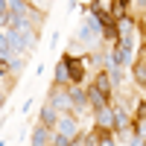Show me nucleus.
Wrapping results in <instances>:
<instances>
[{"mask_svg": "<svg viewBox=\"0 0 146 146\" xmlns=\"http://www.w3.org/2000/svg\"><path fill=\"white\" fill-rule=\"evenodd\" d=\"M94 85H96V88H100V91H102L105 96L111 94V79H108L105 73H100V76H96V82H94Z\"/></svg>", "mask_w": 146, "mask_h": 146, "instance_id": "nucleus-11", "label": "nucleus"}, {"mask_svg": "<svg viewBox=\"0 0 146 146\" xmlns=\"http://www.w3.org/2000/svg\"><path fill=\"white\" fill-rule=\"evenodd\" d=\"M96 126L100 129H108V126H114V111L111 108H96Z\"/></svg>", "mask_w": 146, "mask_h": 146, "instance_id": "nucleus-1", "label": "nucleus"}, {"mask_svg": "<svg viewBox=\"0 0 146 146\" xmlns=\"http://www.w3.org/2000/svg\"><path fill=\"white\" fill-rule=\"evenodd\" d=\"M131 27H135V23H131L129 18H120V21H117V32H120V38H123V41H131Z\"/></svg>", "mask_w": 146, "mask_h": 146, "instance_id": "nucleus-6", "label": "nucleus"}, {"mask_svg": "<svg viewBox=\"0 0 146 146\" xmlns=\"http://www.w3.org/2000/svg\"><path fill=\"white\" fill-rule=\"evenodd\" d=\"M44 143H47V126L41 123L38 129L32 131V146H44Z\"/></svg>", "mask_w": 146, "mask_h": 146, "instance_id": "nucleus-9", "label": "nucleus"}, {"mask_svg": "<svg viewBox=\"0 0 146 146\" xmlns=\"http://www.w3.org/2000/svg\"><path fill=\"white\" fill-rule=\"evenodd\" d=\"M56 146H73V143H70L67 135H58V137H56Z\"/></svg>", "mask_w": 146, "mask_h": 146, "instance_id": "nucleus-15", "label": "nucleus"}, {"mask_svg": "<svg viewBox=\"0 0 146 146\" xmlns=\"http://www.w3.org/2000/svg\"><path fill=\"white\" fill-rule=\"evenodd\" d=\"M129 58H131V41H120L117 53H114V62L123 64V62H129Z\"/></svg>", "mask_w": 146, "mask_h": 146, "instance_id": "nucleus-3", "label": "nucleus"}, {"mask_svg": "<svg viewBox=\"0 0 146 146\" xmlns=\"http://www.w3.org/2000/svg\"><path fill=\"white\" fill-rule=\"evenodd\" d=\"M70 79V70H67V56L58 62V67H56V85H62V82H67Z\"/></svg>", "mask_w": 146, "mask_h": 146, "instance_id": "nucleus-8", "label": "nucleus"}, {"mask_svg": "<svg viewBox=\"0 0 146 146\" xmlns=\"http://www.w3.org/2000/svg\"><path fill=\"white\" fill-rule=\"evenodd\" d=\"M88 102H91V100H88V94H85L82 88H73V91H70V105H73V108H85Z\"/></svg>", "mask_w": 146, "mask_h": 146, "instance_id": "nucleus-4", "label": "nucleus"}, {"mask_svg": "<svg viewBox=\"0 0 146 146\" xmlns=\"http://www.w3.org/2000/svg\"><path fill=\"white\" fill-rule=\"evenodd\" d=\"M135 73H137V82H140V85H146V64H137V67H135Z\"/></svg>", "mask_w": 146, "mask_h": 146, "instance_id": "nucleus-14", "label": "nucleus"}, {"mask_svg": "<svg viewBox=\"0 0 146 146\" xmlns=\"http://www.w3.org/2000/svg\"><path fill=\"white\" fill-rule=\"evenodd\" d=\"M67 70H70V79H73V82H82V76H85L82 62H76V58H70V56H67Z\"/></svg>", "mask_w": 146, "mask_h": 146, "instance_id": "nucleus-5", "label": "nucleus"}, {"mask_svg": "<svg viewBox=\"0 0 146 146\" xmlns=\"http://www.w3.org/2000/svg\"><path fill=\"white\" fill-rule=\"evenodd\" d=\"M41 123H44L47 129H53V126L58 123V117H56V108H53V105H44V111H41Z\"/></svg>", "mask_w": 146, "mask_h": 146, "instance_id": "nucleus-7", "label": "nucleus"}, {"mask_svg": "<svg viewBox=\"0 0 146 146\" xmlns=\"http://www.w3.org/2000/svg\"><path fill=\"white\" fill-rule=\"evenodd\" d=\"M58 129H62V135H76V123H73V120L70 117H62V120H58Z\"/></svg>", "mask_w": 146, "mask_h": 146, "instance_id": "nucleus-10", "label": "nucleus"}, {"mask_svg": "<svg viewBox=\"0 0 146 146\" xmlns=\"http://www.w3.org/2000/svg\"><path fill=\"white\" fill-rule=\"evenodd\" d=\"M131 146H143V137H135V140H131Z\"/></svg>", "mask_w": 146, "mask_h": 146, "instance_id": "nucleus-18", "label": "nucleus"}, {"mask_svg": "<svg viewBox=\"0 0 146 146\" xmlns=\"http://www.w3.org/2000/svg\"><path fill=\"white\" fill-rule=\"evenodd\" d=\"M67 96H70V94H64L62 88H53V105H67V102H70Z\"/></svg>", "mask_w": 146, "mask_h": 146, "instance_id": "nucleus-13", "label": "nucleus"}, {"mask_svg": "<svg viewBox=\"0 0 146 146\" xmlns=\"http://www.w3.org/2000/svg\"><path fill=\"white\" fill-rule=\"evenodd\" d=\"M114 126H117V129H129V114L123 111V108H117V111H114Z\"/></svg>", "mask_w": 146, "mask_h": 146, "instance_id": "nucleus-12", "label": "nucleus"}, {"mask_svg": "<svg viewBox=\"0 0 146 146\" xmlns=\"http://www.w3.org/2000/svg\"><path fill=\"white\" fill-rule=\"evenodd\" d=\"M100 146H114V140L108 137V135H102V140H100Z\"/></svg>", "mask_w": 146, "mask_h": 146, "instance_id": "nucleus-16", "label": "nucleus"}, {"mask_svg": "<svg viewBox=\"0 0 146 146\" xmlns=\"http://www.w3.org/2000/svg\"><path fill=\"white\" fill-rule=\"evenodd\" d=\"M140 135L146 137V117H143V123H140Z\"/></svg>", "mask_w": 146, "mask_h": 146, "instance_id": "nucleus-17", "label": "nucleus"}, {"mask_svg": "<svg viewBox=\"0 0 146 146\" xmlns=\"http://www.w3.org/2000/svg\"><path fill=\"white\" fill-rule=\"evenodd\" d=\"M88 100H91V105H94V108H105V105H108V96H105L100 88H96V85L88 91Z\"/></svg>", "mask_w": 146, "mask_h": 146, "instance_id": "nucleus-2", "label": "nucleus"}]
</instances>
